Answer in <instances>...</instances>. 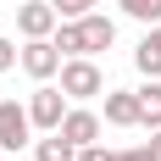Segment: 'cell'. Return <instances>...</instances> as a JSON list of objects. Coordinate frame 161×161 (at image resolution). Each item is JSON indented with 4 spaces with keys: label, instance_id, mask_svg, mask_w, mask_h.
<instances>
[{
    "label": "cell",
    "instance_id": "6da1fadb",
    "mask_svg": "<svg viewBox=\"0 0 161 161\" xmlns=\"http://www.w3.org/2000/svg\"><path fill=\"white\" fill-rule=\"evenodd\" d=\"M56 78H61L67 100H95V95H106V72H100L95 56H67Z\"/></svg>",
    "mask_w": 161,
    "mask_h": 161
},
{
    "label": "cell",
    "instance_id": "7a4b0ae2",
    "mask_svg": "<svg viewBox=\"0 0 161 161\" xmlns=\"http://www.w3.org/2000/svg\"><path fill=\"white\" fill-rule=\"evenodd\" d=\"M61 61H67V56L56 50V39H28V45H22V56H17V67H22L33 83H50L56 72H61Z\"/></svg>",
    "mask_w": 161,
    "mask_h": 161
},
{
    "label": "cell",
    "instance_id": "3957f363",
    "mask_svg": "<svg viewBox=\"0 0 161 161\" xmlns=\"http://www.w3.org/2000/svg\"><path fill=\"white\" fill-rule=\"evenodd\" d=\"M67 89H56V83H39L28 95V117H33V128L39 133H50V128H61V117H67Z\"/></svg>",
    "mask_w": 161,
    "mask_h": 161
},
{
    "label": "cell",
    "instance_id": "277c9868",
    "mask_svg": "<svg viewBox=\"0 0 161 161\" xmlns=\"http://www.w3.org/2000/svg\"><path fill=\"white\" fill-rule=\"evenodd\" d=\"M22 145H33V117H28V106L0 100V150H22Z\"/></svg>",
    "mask_w": 161,
    "mask_h": 161
},
{
    "label": "cell",
    "instance_id": "5b68a950",
    "mask_svg": "<svg viewBox=\"0 0 161 161\" xmlns=\"http://www.w3.org/2000/svg\"><path fill=\"white\" fill-rule=\"evenodd\" d=\"M56 22H61V17H56L50 0H22V6H17V28H22V39H50Z\"/></svg>",
    "mask_w": 161,
    "mask_h": 161
},
{
    "label": "cell",
    "instance_id": "8992f818",
    "mask_svg": "<svg viewBox=\"0 0 161 161\" xmlns=\"http://www.w3.org/2000/svg\"><path fill=\"white\" fill-rule=\"evenodd\" d=\"M78 33H83V56H100V50L117 45V22L100 17V11H83L78 17Z\"/></svg>",
    "mask_w": 161,
    "mask_h": 161
},
{
    "label": "cell",
    "instance_id": "52a82bcc",
    "mask_svg": "<svg viewBox=\"0 0 161 161\" xmlns=\"http://www.w3.org/2000/svg\"><path fill=\"white\" fill-rule=\"evenodd\" d=\"M61 133H67L78 150H83V145H95V139H100V111H89V106H67Z\"/></svg>",
    "mask_w": 161,
    "mask_h": 161
},
{
    "label": "cell",
    "instance_id": "ba28073f",
    "mask_svg": "<svg viewBox=\"0 0 161 161\" xmlns=\"http://www.w3.org/2000/svg\"><path fill=\"white\" fill-rule=\"evenodd\" d=\"M106 122L111 128H139V95L133 89H106Z\"/></svg>",
    "mask_w": 161,
    "mask_h": 161
},
{
    "label": "cell",
    "instance_id": "9c48e42d",
    "mask_svg": "<svg viewBox=\"0 0 161 161\" xmlns=\"http://www.w3.org/2000/svg\"><path fill=\"white\" fill-rule=\"evenodd\" d=\"M133 67H139L145 78H161V22H150L145 39L133 45Z\"/></svg>",
    "mask_w": 161,
    "mask_h": 161
},
{
    "label": "cell",
    "instance_id": "30bf717a",
    "mask_svg": "<svg viewBox=\"0 0 161 161\" xmlns=\"http://www.w3.org/2000/svg\"><path fill=\"white\" fill-rule=\"evenodd\" d=\"M33 161H78V145L61 128H50L45 139H33Z\"/></svg>",
    "mask_w": 161,
    "mask_h": 161
},
{
    "label": "cell",
    "instance_id": "8fae6325",
    "mask_svg": "<svg viewBox=\"0 0 161 161\" xmlns=\"http://www.w3.org/2000/svg\"><path fill=\"white\" fill-rule=\"evenodd\" d=\"M133 95H139V128H161V78H145Z\"/></svg>",
    "mask_w": 161,
    "mask_h": 161
},
{
    "label": "cell",
    "instance_id": "7c38bea8",
    "mask_svg": "<svg viewBox=\"0 0 161 161\" xmlns=\"http://www.w3.org/2000/svg\"><path fill=\"white\" fill-rule=\"evenodd\" d=\"M117 6H122V17H133V22H161V0H117Z\"/></svg>",
    "mask_w": 161,
    "mask_h": 161
},
{
    "label": "cell",
    "instance_id": "4fadbf2b",
    "mask_svg": "<svg viewBox=\"0 0 161 161\" xmlns=\"http://www.w3.org/2000/svg\"><path fill=\"white\" fill-rule=\"evenodd\" d=\"M106 161H156L150 145H128V150H106Z\"/></svg>",
    "mask_w": 161,
    "mask_h": 161
},
{
    "label": "cell",
    "instance_id": "5bb4252c",
    "mask_svg": "<svg viewBox=\"0 0 161 161\" xmlns=\"http://www.w3.org/2000/svg\"><path fill=\"white\" fill-rule=\"evenodd\" d=\"M56 6V17H83V11H95L100 0H50Z\"/></svg>",
    "mask_w": 161,
    "mask_h": 161
},
{
    "label": "cell",
    "instance_id": "9a60e30c",
    "mask_svg": "<svg viewBox=\"0 0 161 161\" xmlns=\"http://www.w3.org/2000/svg\"><path fill=\"white\" fill-rule=\"evenodd\" d=\"M17 56H22V50H17L6 33H0V72H11V67H17Z\"/></svg>",
    "mask_w": 161,
    "mask_h": 161
},
{
    "label": "cell",
    "instance_id": "2e32d148",
    "mask_svg": "<svg viewBox=\"0 0 161 161\" xmlns=\"http://www.w3.org/2000/svg\"><path fill=\"white\" fill-rule=\"evenodd\" d=\"M78 161H106V145H100V139H95V145H83V150H78Z\"/></svg>",
    "mask_w": 161,
    "mask_h": 161
},
{
    "label": "cell",
    "instance_id": "e0dca14e",
    "mask_svg": "<svg viewBox=\"0 0 161 161\" xmlns=\"http://www.w3.org/2000/svg\"><path fill=\"white\" fill-rule=\"evenodd\" d=\"M150 150H156V161H161V128H150Z\"/></svg>",
    "mask_w": 161,
    "mask_h": 161
},
{
    "label": "cell",
    "instance_id": "ac0fdd59",
    "mask_svg": "<svg viewBox=\"0 0 161 161\" xmlns=\"http://www.w3.org/2000/svg\"><path fill=\"white\" fill-rule=\"evenodd\" d=\"M0 156H6V150H0Z\"/></svg>",
    "mask_w": 161,
    "mask_h": 161
}]
</instances>
